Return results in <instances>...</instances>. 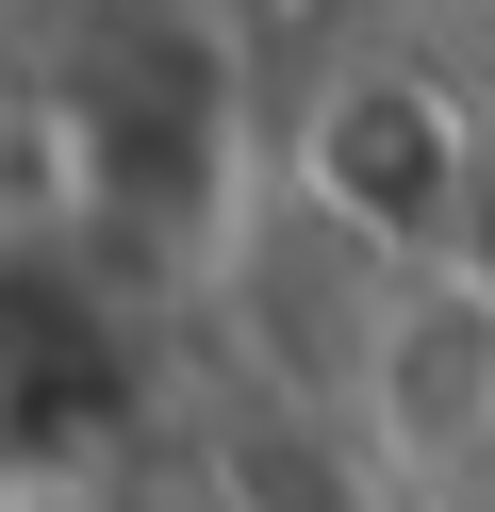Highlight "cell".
Returning a JSON list of instances; mask_svg holds the SVG:
<instances>
[{"label": "cell", "mask_w": 495, "mask_h": 512, "mask_svg": "<svg viewBox=\"0 0 495 512\" xmlns=\"http://www.w3.org/2000/svg\"><path fill=\"white\" fill-rule=\"evenodd\" d=\"M132 397H149V347H132L116 281L33 248V232H0V512L66 496L132 430Z\"/></svg>", "instance_id": "7a4b0ae2"}, {"label": "cell", "mask_w": 495, "mask_h": 512, "mask_svg": "<svg viewBox=\"0 0 495 512\" xmlns=\"http://www.w3.org/2000/svg\"><path fill=\"white\" fill-rule=\"evenodd\" d=\"M281 182L330 248H363L380 281L413 265H462L479 232V116L413 67V50H330L281 116Z\"/></svg>", "instance_id": "6da1fadb"}, {"label": "cell", "mask_w": 495, "mask_h": 512, "mask_svg": "<svg viewBox=\"0 0 495 512\" xmlns=\"http://www.w3.org/2000/svg\"><path fill=\"white\" fill-rule=\"evenodd\" d=\"M462 463H479V479H495V413H479V446H462Z\"/></svg>", "instance_id": "3957f363"}]
</instances>
